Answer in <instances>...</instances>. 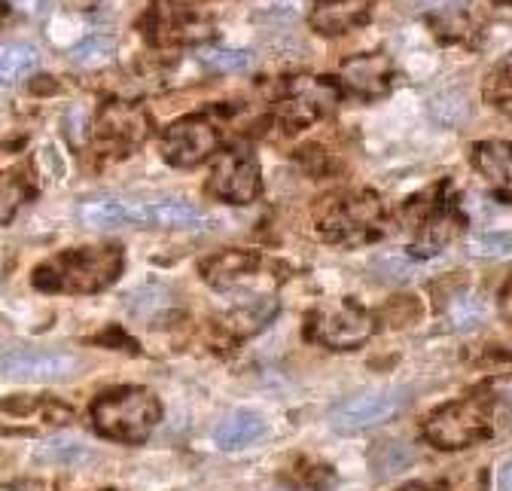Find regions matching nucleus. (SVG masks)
Listing matches in <instances>:
<instances>
[{
  "label": "nucleus",
  "instance_id": "obj_1",
  "mask_svg": "<svg viewBox=\"0 0 512 491\" xmlns=\"http://www.w3.org/2000/svg\"><path fill=\"white\" fill-rule=\"evenodd\" d=\"M125 254L116 244L104 248H83L74 254H61L55 263L40 266L34 284L40 290H64V293H95L116 281Z\"/></svg>",
  "mask_w": 512,
  "mask_h": 491
},
{
  "label": "nucleus",
  "instance_id": "obj_2",
  "mask_svg": "<svg viewBox=\"0 0 512 491\" xmlns=\"http://www.w3.org/2000/svg\"><path fill=\"white\" fill-rule=\"evenodd\" d=\"M162 418V406L147 388H116L95 400L92 421L98 434L119 443H144Z\"/></svg>",
  "mask_w": 512,
  "mask_h": 491
},
{
  "label": "nucleus",
  "instance_id": "obj_3",
  "mask_svg": "<svg viewBox=\"0 0 512 491\" xmlns=\"http://www.w3.org/2000/svg\"><path fill=\"white\" fill-rule=\"evenodd\" d=\"M494 431H497V418H494V409H491L485 388H479L467 400H455V403L436 409L424 421V437L436 449H448V452L467 449V446L491 437Z\"/></svg>",
  "mask_w": 512,
  "mask_h": 491
},
{
  "label": "nucleus",
  "instance_id": "obj_4",
  "mask_svg": "<svg viewBox=\"0 0 512 491\" xmlns=\"http://www.w3.org/2000/svg\"><path fill=\"white\" fill-rule=\"evenodd\" d=\"M317 229L333 241H363L378 232L381 205L372 193L327 196L317 208Z\"/></svg>",
  "mask_w": 512,
  "mask_h": 491
},
{
  "label": "nucleus",
  "instance_id": "obj_5",
  "mask_svg": "<svg viewBox=\"0 0 512 491\" xmlns=\"http://www.w3.org/2000/svg\"><path fill=\"white\" fill-rule=\"evenodd\" d=\"M375 318L351 302H330L308 321V336L327 348H357L375 336Z\"/></svg>",
  "mask_w": 512,
  "mask_h": 491
},
{
  "label": "nucleus",
  "instance_id": "obj_6",
  "mask_svg": "<svg viewBox=\"0 0 512 491\" xmlns=\"http://www.w3.org/2000/svg\"><path fill=\"white\" fill-rule=\"evenodd\" d=\"M74 418L71 406L49 397H7L0 403V427L10 434H46Z\"/></svg>",
  "mask_w": 512,
  "mask_h": 491
},
{
  "label": "nucleus",
  "instance_id": "obj_7",
  "mask_svg": "<svg viewBox=\"0 0 512 491\" xmlns=\"http://www.w3.org/2000/svg\"><path fill=\"white\" fill-rule=\"evenodd\" d=\"M208 190L217 199L247 205L260 196V165H256L250 150H226L208 177Z\"/></svg>",
  "mask_w": 512,
  "mask_h": 491
},
{
  "label": "nucleus",
  "instance_id": "obj_8",
  "mask_svg": "<svg viewBox=\"0 0 512 491\" xmlns=\"http://www.w3.org/2000/svg\"><path fill=\"white\" fill-rule=\"evenodd\" d=\"M403 403H406L403 394H391V391L357 394L330 412V424H333L336 434H363V431H372V427H378L384 421L397 418Z\"/></svg>",
  "mask_w": 512,
  "mask_h": 491
},
{
  "label": "nucleus",
  "instance_id": "obj_9",
  "mask_svg": "<svg viewBox=\"0 0 512 491\" xmlns=\"http://www.w3.org/2000/svg\"><path fill=\"white\" fill-rule=\"evenodd\" d=\"M80 360L74 354H61V351H13L0 360V373L13 382H68L77 376Z\"/></svg>",
  "mask_w": 512,
  "mask_h": 491
},
{
  "label": "nucleus",
  "instance_id": "obj_10",
  "mask_svg": "<svg viewBox=\"0 0 512 491\" xmlns=\"http://www.w3.org/2000/svg\"><path fill=\"white\" fill-rule=\"evenodd\" d=\"M217 129L211 126L208 119L202 116H189V119H180L174 126L165 132L162 138V153L171 165H180V168H189V165H199L205 162L214 150H217Z\"/></svg>",
  "mask_w": 512,
  "mask_h": 491
},
{
  "label": "nucleus",
  "instance_id": "obj_11",
  "mask_svg": "<svg viewBox=\"0 0 512 491\" xmlns=\"http://www.w3.org/2000/svg\"><path fill=\"white\" fill-rule=\"evenodd\" d=\"M336 101H339V89L330 80L296 77L287 95V119L296 122V126H305L311 119L327 116L336 107Z\"/></svg>",
  "mask_w": 512,
  "mask_h": 491
},
{
  "label": "nucleus",
  "instance_id": "obj_12",
  "mask_svg": "<svg viewBox=\"0 0 512 491\" xmlns=\"http://www.w3.org/2000/svg\"><path fill=\"white\" fill-rule=\"evenodd\" d=\"M391 74V58L384 52H363L342 61V83L363 98H381L391 89Z\"/></svg>",
  "mask_w": 512,
  "mask_h": 491
},
{
  "label": "nucleus",
  "instance_id": "obj_13",
  "mask_svg": "<svg viewBox=\"0 0 512 491\" xmlns=\"http://www.w3.org/2000/svg\"><path fill=\"white\" fill-rule=\"evenodd\" d=\"M147 116L132 107V104H107L98 116V135L104 141H113V144H122V147H132V144H141L147 138Z\"/></svg>",
  "mask_w": 512,
  "mask_h": 491
},
{
  "label": "nucleus",
  "instance_id": "obj_14",
  "mask_svg": "<svg viewBox=\"0 0 512 491\" xmlns=\"http://www.w3.org/2000/svg\"><path fill=\"white\" fill-rule=\"evenodd\" d=\"M80 220L89 229H116V226H144V202L101 196L80 205Z\"/></svg>",
  "mask_w": 512,
  "mask_h": 491
},
{
  "label": "nucleus",
  "instance_id": "obj_15",
  "mask_svg": "<svg viewBox=\"0 0 512 491\" xmlns=\"http://www.w3.org/2000/svg\"><path fill=\"white\" fill-rule=\"evenodd\" d=\"M473 162L479 168V174L485 177V183L512 199V144L509 141H482L476 144Z\"/></svg>",
  "mask_w": 512,
  "mask_h": 491
},
{
  "label": "nucleus",
  "instance_id": "obj_16",
  "mask_svg": "<svg viewBox=\"0 0 512 491\" xmlns=\"http://www.w3.org/2000/svg\"><path fill=\"white\" fill-rule=\"evenodd\" d=\"M369 16L366 0H320L311 10V25L320 34H345Z\"/></svg>",
  "mask_w": 512,
  "mask_h": 491
},
{
  "label": "nucleus",
  "instance_id": "obj_17",
  "mask_svg": "<svg viewBox=\"0 0 512 491\" xmlns=\"http://www.w3.org/2000/svg\"><path fill=\"white\" fill-rule=\"evenodd\" d=\"M147 223L171 226V229H208L214 220L189 202L162 199V202H144V226Z\"/></svg>",
  "mask_w": 512,
  "mask_h": 491
},
{
  "label": "nucleus",
  "instance_id": "obj_18",
  "mask_svg": "<svg viewBox=\"0 0 512 491\" xmlns=\"http://www.w3.org/2000/svg\"><path fill=\"white\" fill-rule=\"evenodd\" d=\"M266 434V421L256 412H235L229 415L220 427H217V446L232 452V449H244L250 443H256Z\"/></svg>",
  "mask_w": 512,
  "mask_h": 491
},
{
  "label": "nucleus",
  "instance_id": "obj_19",
  "mask_svg": "<svg viewBox=\"0 0 512 491\" xmlns=\"http://www.w3.org/2000/svg\"><path fill=\"white\" fill-rule=\"evenodd\" d=\"M37 49L31 43H19V40H7L0 43V83H22L25 77H31L37 71Z\"/></svg>",
  "mask_w": 512,
  "mask_h": 491
},
{
  "label": "nucleus",
  "instance_id": "obj_20",
  "mask_svg": "<svg viewBox=\"0 0 512 491\" xmlns=\"http://www.w3.org/2000/svg\"><path fill=\"white\" fill-rule=\"evenodd\" d=\"M256 266V257L247 254V251H226L214 260L205 263V278L214 284V287H232L238 284L247 272H253Z\"/></svg>",
  "mask_w": 512,
  "mask_h": 491
},
{
  "label": "nucleus",
  "instance_id": "obj_21",
  "mask_svg": "<svg viewBox=\"0 0 512 491\" xmlns=\"http://www.w3.org/2000/svg\"><path fill=\"white\" fill-rule=\"evenodd\" d=\"M278 309V302L275 296H250L244 305H238V309L229 315V324L235 327V333L247 336V333H256L260 327H266V321H272Z\"/></svg>",
  "mask_w": 512,
  "mask_h": 491
},
{
  "label": "nucleus",
  "instance_id": "obj_22",
  "mask_svg": "<svg viewBox=\"0 0 512 491\" xmlns=\"http://www.w3.org/2000/svg\"><path fill=\"white\" fill-rule=\"evenodd\" d=\"M485 312H488V305L482 299V293H458L452 296V302L445 305V318L448 324H452L455 330H473L485 321Z\"/></svg>",
  "mask_w": 512,
  "mask_h": 491
},
{
  "label": "nucleus",
  "instance_id": "obj_23",
  "mask_svg": "<svg viewBox=\"0 0 512 491\" xmlns=\"http://www.w3.org/2000/svg\"><path fill=\"white\" fill-rule=\"evenodd\" d=\"M467 251L482 260H506L512 257V232H485L470 241Z\"/></svg>",
  "mask_w": 512,
  "mask_h": 491
},
{
  "label": "nucleus",
  "instance_id": "obj_24",
  "mask_svg": "<svg viewBox=\"0 0 512 491\" xmlns=\"http://www.w3.org/2000/svg\"><path fill=\"white\" fill-rule=\"evenodd\" d=\"M482 388H485V394L491 400L497 427L500 424H512V376H497V379L485 382Z\"/></svg>",
  "mask_w": 512,
  "mask_h": 491
},
{
  "label": "nucleus",
  "instance_id": "obj_25",
  "mask_svg": "<svg viewBox=\"0 0 512 491\" xmlns=\"http://www.w3.org/2000/svg\"><path fill=\"white\" fill-rule=\"evenodd\" d=\"M25 199V183L19 174H0V226L10 223Z\"/></svg>",
  "mask_w": 512,
  "mask_h": 491
},
{
  "label": "nucleus",
  "instance_id": "obj_26",
  "mask_svg": "<svg viewBox=\"0 0 512 491\" xmlns=\"http://www.w3.org/2000/svg\"><path fill=\"white\" fill-rule=\"evenodd\" d=\"M113 52H116V43L110 37H92L74 49V61L83 68H95V65H107Z\"/></svg>",
  "mask_w": 512,
  "mask_h": 491
},
{
  "label": "nucleus",
  "instance_id": "obj_27",
  "mask_svg": "<svg viewBox=\"0 0 512 491\" xmlns=\"http://www.w3.org/2000/svg\"><path fill=\"white\" fill-rule=\"evenodd\" d=\"M202 61L211 71L235 74V71H244L250 65V55L238 52V49H211V52H202Z\"/></svg>",
  "mask_w": 512,
  "mask_h": 491
},
{
  "label": "nucleus",
  "instance_id": "obj_28",
  "mask_svg": "<svg viewBox=\"0 0 512 491\" xmlns=\"http://www.w3.org/2000/svg\"><path fill=\"white\" fill-rule=\"evenodd\" d=\"M497 491H512V461H503L497 470Z\"/></svg>",
  "mask_w": 512,
  "mask_h": 491
},
{
  "label": "nucleus",
  "instance_id": "obj_29",
  "mask_svg": "<svg viewBox=\"0 0 512 491\" xmlns=\"http://www.w3.org/2000/svg\"><path fill=\"white\" fill-rule=\"evenodd\" d=\"M503 315L512 321V281H509V287H506V293H503Z\"/></svg>",
  "mask_w": 512,
  "mask_h": 491
},
{
  "label": "nucleus",
  "instance_id": "obj_30",
  "mask_svg": "<svg viewBox=\"0 0 512 491\" xmlns=\"http://www.w3.org/2000/svg\"><path fill=\"white\" fill-rule=\"evenodd\" d=\"M19 4H22V7H28V10H40L43 0H19Z\"/></svg>",
  "mask_w": 512,
  "mask_h": 491
},
{
  "label": "nucleus",
  "instance_id": "obj_31",
  "mask_svg": "<svg viewBox=\"0 0 512 491\" xmlns=\"http://www.w3.org/2000/svg\"><path fill=\"white\" fill-rule=\"evenodd\" d=\"M500 107H503V113L512 119V98H503V101H500Z\"/></svg>",
  "mask_w": 512,
  "mask_h": 491
},
{
  "label": "nucleus",
  "instance_id": "obj_32",
  "mask_svg": "<svg viewBox=\"0 0 512 491\" xmlns=\"http://www.w3.org/2000/svg\"><path fill=\"white\" fill-rule=\"evenodd\" d=\"M497 4H503V7H509V4H512V0H497Z\"/></svg>",
  "mask_w": 512,
  "mask_h": 491
},
{
  "label": "nucleus",
  "instance_id": "obj_33",
  "mask_svg": "<svg viewBox=\"0 0 512 491\" xmlns=\"http://www.w3.org/2000/svg\"><path fill=\"white\" fill-rule=\"evenodd\" d=\"M177 4H192V0H177Z\"/></svg>",
  "mask_w": 512,
  "mask_h": 491
},
{
  "label": "nucleus",
  "instance_id": "obj_34",
  "mask_svg": "<svg viewBox=\"0 0 512 491\" xmlns=\"http://www.w3.org/2000/svg\"><path fill=\"white\" fill-rule=\"evenodd\" d=\"M0 19H4V4H0Z\"/></svg>",
  "mask_w": 512,
  "mask_h": 491
}]
</instances>
